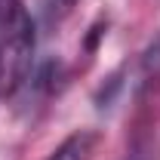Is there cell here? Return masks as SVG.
<instances>
[{
    "label": "cell",
    "instance_id": "cell-1",
    "mask_svg": "<svg viewBox=\"0 0 160 160\" xmlns=\"http://www.w3.org/2000/svg\"><path fill=\"white\" fill-rule=\"evenodd\" d=\"M34 22L22 0H0V92L12 96L31 71Z\"/></svg>",
    "mask_w": 160,
    "mask_h": 160
},
{
    "label": "cell",
    "instance_id": "cell-2",
    "mask_svg": "<svg viewBox=\"0 0 160 160\" xmlns=\"http://www.w3.org/2000/svg\"><path fill=\"white\" fill-rule=\"evenodd\" d=\"M92 142H96L92 132H74V136H68V139L62 142V145L46 160H86L89 148H92Z\"/></svg>",
    "mask_w": 160,
    "mask_h": 160
},
{
    "label": "cell",
    "instance_id": "cell-3",
    "mask_svg": "<svg viewBox=\"0 0 160 160\" xmlns=\"http://www.w3.org/2000/svg\"><path fill=\"white\" fill-rule=\"evenodd\" d=\"M62 3H77V0H62Z\"/></svg>",
    "mask_w": 160,
    "mask_h": 160
}]
</instances>
